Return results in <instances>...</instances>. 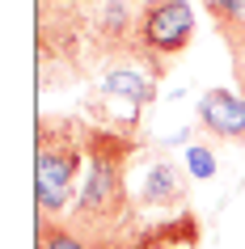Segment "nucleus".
Returning a JSON list of instances; mask_svg holds the SVG:
<instances>
[{"label":"nucleus","instance_id":"nucleus-1","mask_svg":"<svg viewBox=\"0 0 245 249\" xmlns=\"http://www.w3.org/2000/svg\"><path fill=\"white\" fill-rule=\"evenodd\" d=\"M85 152H89V127L68 118H42L34 152V190L47 220L68 215V203H76V173L85 169Z\"/></svg>","mask_w":245,"mask_h":249},{"label":"nucleus","instance_id":"nucleus-2","mask_svg":"<svg viewBox=\"0 0 245 249\" xmlns=\"http://www.w3.org/2000/svg\"><path fill=\"white\" fill-rule=\"evenodd\" d=\"M194 38V9L190 0H148L140 4V64L165 72Z\"/></svg>","mask_w":245,"mask_h":249},{"label":"nucleus","instance_id":"nucleus-3","mask_svg":"<svg viewBox=\"0 0 245 249\" xmlns=\"http://www.w3.org/2000/svg\"><path fill=\"white\" fill-rule=\"evenodd\" d=\"M186 198H190V190H186V173H182V165H178V160L156 157L152 165L144 169L140 190H135V203H140V207L173 211V207H182Z\"/></svg>","mask_w":245,"mask_h":249},{"label":"nucleus","instance_id":"nucleus-4","mask_svg":"<svg viewBox=\"0 0 245 249\" xmlns=\"http://www.w3.org/2000/svg\"><path fill=\"white\" fill-rule=\"evenodd\" d=\"M199 123H203L207 135L241 144L245 140V97L232 89H207L199 97Z\"/></svg>","mask_w":245,"mask_h":249},{"label":"nucleus","instance_id":"nucleus-5","mask_svg":"<svg viewBox=\"0 0 245 249\" xmlns=\"http://www.w3.org/2000/svg\"><path fill=\"white\" fill-rule=\"evenodd\" d=\"M102 93L127 97V102H135V106H152L156 102V76H148L140 64H114V68H106Z\"/></svg>","mask_w":245,"mask_h":249},{"label":"nucleus","instance_id":"nucleus-6","mask_svg":"<svg viewBox=\"0 0 245 249\" xmlns=\"http://www.w3.org/2000/svg\"><path fill=\"white\" fill-rule=\"evenodd\" d=\"M194 215L186 211V215H178V220H165L161 228H152V232L144 236V249H194Z\"/></svg>","mask_w":245,"mask_h":249},{"label":"nucleus","instance_id":"nucleus-7","mask_svg":"<svg viewBox=\"0 0 245 249\" xmlns=\"http://www.w3.org/2000/svg\"><path fill=\"white\" fill-rule=\"evenodd\" d=\"M38 249H93L85 236H76L64 220H47L42 215V228H38Z\"/></svg>","mask_w":245,"mask_h":249},{"label":"nucleus","instance_id":"nucleus-8","mask_svg":"<svg viewBox=\"0 0 245 249\" xmlns=\"http://www.w3.org/2000/svg\"><path fill=\"white\" fill-rule=\"evenodd\" d=\"M216 169H220V160L207 144H186V173H190L194 182H211Z\"/></svg>","mask_w":245,"mask_h":249},{"label":"nucleus","instance_id":"nucleus-9","mask_svg":"<svg viewBox=\"0 0 245 249\" xmlns=\"http://www.w3.org/2000/svg\"><path fill=\"white\" fill-rule=\"evenodd\" d=\"M64 4H89V0H64Z\"/></svg>","mask_w":245,"mask_h":249}]
</instances>
